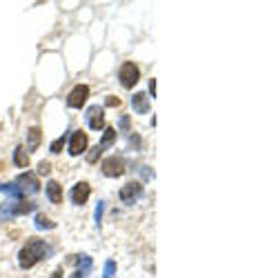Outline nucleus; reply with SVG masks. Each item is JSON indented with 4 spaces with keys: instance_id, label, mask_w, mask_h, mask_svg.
<instances>
[{
    "instance_id": "1",
    "label": "nucleus",
    "mask_w": 267,
    "mask_h": 278,
    "mask_svg": "<svg viewBox=\"0 0 267 278\" xmlns=\"http://www.w3.org/2000/svg\"><path fill=\"white\" fill-rule=\"evenodd\" d=\"M45 256V245L40 243L38 238H34V240H29L27 247H25L23 251H20V265L23 267H32L36 265L40 258Z\"/></svg>"
},
{
    "instance_id": "2",
    "label": "nucleus",
    "mask_w": 267,
    "mask_h": 278,
    "mask_svg": "<svg viewBox=\"0 0 267 278\" xmlns=\"http://www.w3.org/2000/svg\"><path fill=\"white\" fill-rule=\"evenodd\" d=\"M102 172L107 174V176H120L122 172H125V161H122L120 156H111L107 158L105 163H102Z\"/></svg>"
},
{
    "instance_id": "3",
    "label": "nucleus",
    "mask_w": 267,
    "mask_h": 278,
    "mask_svg": "<svg viewBox=\"0 0 267 278\" xmlns=\"http://www.w3.org/2000/svg\"><path fill=\"white\" fill-rule=\"evenodd\" d=\"M120 80L125 87H134L138 82V67L134 63H125L120 67Z\"/></svg>"
},
{
    "instance_id": "4",
    "label": "nucleus",
    "mask_w": 267,
    "mask_h": 278,
    "mask_svg": "<svg viewBox=\"0 0 267 278\" xmlns=\"http://www.w3.org/2000/svg\"><path fill=\"white\" fill-rule=\"evenodd\" d=\"M87 96H89V89H87L85 85H80L69 94V100H67V102H69V107H83Z\"/></svg>"
},
{
    "instance_id": "5",
    "label": "nucleus",
    "mask_w": 267,
    "mask_h": 278,
    "mask_svg": "<svg viewBox=\"0 0 267 278\" xmlns=\"http://www.w3.org/2000/svg\"><path fill=\"white\" fill-rule=\"evenodd\" d=\"M85 147H87V133L85 131H76L74 133V141H71L69 152L74 154V156H78L80 152H85Z\"/></svg>"
},
{
    "instance_id": "6",
    "label": "nucleus",
    "mask_w": 267,
    "mask_h": 278,
    "mask_svg": "<svg viewBox=\"0 0 267 278\" xmlns=\"http://www.w3.org/2000/svg\"><path fill=\"white\" fill-rule=\"evenodd\" d=\"M87 196H89V185L87 183H78L76 185V189H74V203L76 205H83Z\"/></svg>"
},
{
    "instance_id": "7",
    "label": "nucleus",
    "mask_w": 267,
    "mask_h": 278,
    "mask_svg": "<svg viewBox=\"0 0 267 278\" xmlns=\"http://www.w3.org/2000/svg\"><path fill=\"white\" fill-rule=\"evenodd\" d=\"M47 194H49V198L54 200V203H60V200H63V187H60L58 183H49L47 185Z\"/></svg>"
},
{
    "instance_id": "8",
    "label": "nucleus",
    "mask_w": 267,
    "mask_h": 278,
    "mask_svg": "<svg viewBox=\"0 0 267 278\" xmlns=\"http://www.w3.org/2000/svg\"><path fill=\"white\" fill-rule=\"evenodd\" d=\"M89 116H91V127H94V129H100V127L105 125V120H102V109H98V107H94V109L89 111Z\"/></svg>"
},
{
    "instance_id": "9",
    "label": "nucleus",
    "mask_w": 267,
    "mask_h": 278,
    "mask_svg": "<svg viewBox=\"0 0 267 278\" xmlns=\"http://www.w3.org/2000/svg\"><path fill=\"white\" fill-rule=\"evenodd\" d=\"M27 163H29V158L23 154V149H16V165H20V167H25Z\"/></svg>"
},
{
    "instance_id": "10",
    "label": "nucleus",
    "mask_w": 267,
    "mask_h": 278,
    "mask_svg": "<svg viewBox=\"0 0 267 278\" xmlns=\"http://www.w3.org/2000/svg\"><path fill=\"white\" fill-rule=\"evenodd\" d=\"M29 136H32V143H29V147H36V145H38V141H40V131L38 129H32V131H29Z\"/></svg>"
},
{
    "instance_id": "11",
    "label": "nucleus",
    "mask_w": 267,
    "mask_h": 278,
    "mask_svg": "<svg viewBox=\"0 0 267 278\" xmlns=\"http://www.w3.org/2000/svg\"><path fill=\"white\" fill-rule=\"evenodd\" d=\"M38 172L40 174H49V163H40L38 165Z\"/></svg>"
}]
</instances>
